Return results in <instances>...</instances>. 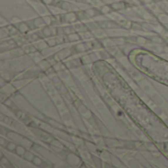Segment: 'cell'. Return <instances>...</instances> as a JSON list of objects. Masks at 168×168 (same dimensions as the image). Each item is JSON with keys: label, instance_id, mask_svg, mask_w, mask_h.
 Here are the masks:
<instances>
[{"label": "cell", "instance_id": "cell-1", "mask_svg": "<svg viewBox=\"0 0 168 168\" xmlns=\"http://www.w3.org/2000/svg\"><path fill=\"white\" fill-rule=\"evenodd\" d=\"M66 159L68 163L72 165V166H80V164H81V159L76 154H74V153H69V154L67 155Z\"/></svg>", "mask_w": 168, "mask_h": 168}, {"label": "cell", "instance_id": "cell-2", "mask_svg": "<svg viewBox=\"0 0 168 168\" xmlns=\"http://www.w3.org/2000/svg\"><path fill=\"white\" fill-rule=\"evenodd\" d=\"M98 23L101 29H116V28L119 27L117 23L113 21H103V22H98Z\"/></svg>", "mask_w": 168, "mask_h": 168}, {"label": "cell", "instance_id": "cell-3", "mask_svg": "<svg viewBox=\"0 0 168 168\" xmlns=\"http://www.w3.org/2000/svg\"><path fill=\"white\" fill-rule=\"evenodd\" d=\"M41 32L43 38H52V36H54L53 35V29H52V27H50V26H45L44 28H42Z\"/></svg>", "mask_w": 168, "mask_h": 168}, {"label": "cell", "instance_id": "cell-4", "mask_svg": "<svg viewBox=\"0 0 168 168\" xmlns=\"http://www.w3.org/2000/svg\"><path fill=\"white\" fill-rule=\"evenodd\" d=\"M150 98H152V101L154 102L155 104H157V105H161V104L164 103L163 98H162V96L159 95L157 92H154L153 93H152V95H150Z\"/></svg>", "mask_w": 168, "mask_h": 168}, {"label": "cell", "instance_id": "cell-5", "mask_svg": "<svg viewBox=\"0 0 168 168\" xmlns=\"http://www.w3.org/2000/svg\"><path fill=\"white\" fill-rule=\"evenodd\" d=\"M56 6H58L62 10L68 11V12H71V11L73 10V6L67 1H58L57 3H56Z\"/></svg>", "mask_w": 168, "mask_h": 168}, {"label": "cell", "instance_id": "cell-6", "mask_svg": "<svg viewBox=\"0 0 168 168\" xmlns=\"http://www.w3.org/2000/svg\"><path fill=\"white\" fill-rule=\"evenodd\" d=\"M16 27H17V29H18L19 33H27L28 32H30V31H31L30 27L27 24V22L19 23L18 25H16Z\"/></svg>", "mask_w": 168, "mask_h": 168}, {"label": "cell", "instance_id": "cell-7", "mask_svg": "<svg viewBox=\"0 0 168 168\" xmlns=\"http://www.w3.org/2000/svg\"><path fill=\"white\" fill-rule=\"evenodd\" d=\"M82 36L80 35V33H78L77 32L71 33V35L67 36V41H71V42H76V41H82Z\"/></svg>", "mask_w": 168, "mask_h": 168}, {"label": "cell", "instance_id": "cell-8", "mask_svg": "<svg viewBox=\"0 0 168 168\" xmlns=\"http://www.w3.org/2000/svg\"><path fill=\"white\" fill-rule=\"evenodd\" d=\"M110 7L114 11H120L126 8V4L124 2H113L112 4H110Z\"/></svg>", "mask_w": 168, "mask_h": 168}, {"label": "cell", "instance_id": "cell-9", "mask_svg": "<svg viewBox=\"0 0 168 168\" xmlns=\"http://www.w3.org/2000/svg\"><path fill=\"white\" fill-rule=\"evenodd\" d=\"M87 14L89 15L90 18H93V17H96L98 15H101V11L100 10H98L95 8H90V9H87L86 10Z\"/></svg>", "mask_w": 168, "mask_h": 168}, {"label": "cell", "instance_id": "cell-10", "mask_svg": "<svg viewBox=\"0 0 168 168\" xmlns=\"http://www.w3.org/2000/svg\"><path fill=\"white\" fill-rule=\"evenodd\" d=\"M88 46H89V43H84V42H81V43L75 45V49H76V52L79 53V52H85L87 49H88Z\"/></svg>", "mask_w": 168, "mask_h": 168}, {"label": "cell", "instance_id": "cell-11", "mask_svg": "<svg viewBox=\"0 0 168 168\" xmlns=\"http://www.w3.org/2000/svg\"><path fill=\"white\" fill-rule=\"evenodd\" d=\"M38 66L39 68H41L42 70H48L49 68L52 67V65H51V63L48 60H45V59H43V60H41L38 62Z\"/></svg>", "mask_w": 168, "mask_h": 168}, {"label": "cell", "instance_id": "cell-12", "mask_svg": "<svg viewBox=\"0 0 168 168\" xmlns=\"http://www.w3.org/2000/svg\"><path fill=\"white\" fill-rule=\"evenodd\" d=\"M33 23H35V26H36V29H38V28H41V29H42V28H44L45 26V22H44V20L43 18H36L35 20H33Z\"/></svg>", "mask_w": 168, "mask_h": 168}, {"label": "cell", "instance_id": "cell-13", "mask_svg": "<svg viewBox=\"0 0 168 168\" xmlns=\"http://www.w3.org/2000/svg\"><path fill=\"white\" fill-rule=\"evenodd\" d=\"M35 46L38 50H44L48 47V44L46 41H38L36 43H35Z\"/></svg>", "mask_w": 168, "mask_h": 168}, {"label": "cell", "instance_id": "cell-14", "mask_svg": "<svg viewBox=\"0 0 168 168\" xmlns=\"http://www.w3.org/2000/svg\"><path fill=\"white\" fill-rule=\"evenodd\" d=\"M129 74H130V76L132 77V78L134 80H136V81H140V80H142V75H141V73H139L138 71H136V70H133V69H131L129 71Z\"/></svg>", "mask_w": 168, "mask_h": 168}, {"label": "cell", "instance_id": "cell-15", "mask_svg": "<svg viewBox=\"0 0 168 168\" xmlns=\"http://www.w3.org/2000/svg\"><path fill=\"white\" fill-rule=\"evenodd\" d=\"M76 13H77V16H78L79 21H84V20L90 19V17L87 14L86 11H78V12H76Z\"/></svg>", "mask_w": 168, "mask_h": 168}, {"label": "cell", "instance_id": "cell-16", "mask_svg": "<svg viewBox=\"0 0 168 168\" xmlns=\"http://www.w3.org/2000/svg\"><path fill=\"white\" fill-rule=\"evenodd\" d=\"M143 90L147 93V95H152V93H153L155 92L154 89H153V87H152V86H150L149 84L144 85V86H143Z\"/></svg>", "mask_w": 168, "mask_h": 168}, {"label": "cell", "instance_id": "cell-17", "mask_svg": "<svg viewBox=\"0 0 168 168\" xmlns=\"http://www.w3.org/2000/svg\"><path fill=\"white\" fill-rule=\"evenodd\" d=\"M26 149L23 146H20V145H17V147H16V149H15V152L17 153L18 155L20 156H24V154L26 153Z\"/></svg>", "mask_w": 168, "mask_h": 168}, {"label": "cell", "instance_id": "cell-18", "mask_svg": "<svg viewBox=\"0 0 168 168\" xmlns=\"http://www.w3.org/2000/svg\"><path fill=\"white\" fill-rule=\"evenodd\" d=\"M112 42L116 45H124L126 43V38H112Z\"/></svg>", "mask_w": 168, "mask_h": 168}, {"label": "cell", "instance_id": "cell-19", "mask_svg": "<svg viewBox=\"0 0 168 168\" xmlns=\"http://www.w3.org/2000/svg\"><path fill=\"white\" fill-rule=\"evenodd\" d=\"M45 22V25L46 26H53V23H54V17L53 16H49V15H46L44 17H42Z\"/></svg>", "mask_w": 168, "mask_h": 168}, {"label": "cell", "instance_id": "cell-20", "mask_svg": "<svg viewBox=\"0 0 168 168\" xmlns=\"http://www.w3.org/2000/svg\"><path fill=\"white\" fill-rule=\"evenodd\" d=\"M38 50L35 46V44L32 45V44H29V45H26V46L24 47V51H26V52L28 53H33L36 52V51Z\"/></svg>", "mask_w": 168, "mask_h": 168}, {"label": "cell", "instance_id": "cell-21", "mask_svg": "<svg viewBox=\"0 0 168 168\" xmlns=\"http://www.w3.org/2000/svg\"><path fill=\"white\" fill-rule=\"evenodd\" d=\"M104 141H105V144H106L108 147H115V146H117V145H118V142L116 141V140H114V139L106 138Z\"/></svg>", "mask_w": 168, "mask_h": 168}, {"label": "cell", "instance_id": "cell-22", "mask_svg": "<svg viewBox=\"0 0 168 168\" xmlns=\"http://www.w3.org/2000/svg\"><path fill=\"white\" fill-rule=\"evenodd\" d=\"M100 11L102 14H110L111 11H112V8L110 7V5H102Z\"/></svg>", "mask_w": 168, "mask_h": 168}, {"label": "cell", "instance_id": "cell-23", "mask_svg": "<svg viewBox=\"0 0 168 168\" xmlns=\"http://www.w3.org/2000/svg\"><path fill=\"white\" fill-rule=\"evenodd\" d=\"M158 20L162 24H168V15L167 14H159L158 15Z\"/></svg>", "mask_w": 168, "mask_h": 168}, {"label": "cell", "instance_id": "cell-24", "mask_svg": "<svg viewBox=\"0 0 168 168\" xmlns=\"http://www.w3.org/2000/svg\"><path fill=\"white\" fill-rule=\"evenodd\" d=\"M47 42V44H48V47H54V46H56L58 43H57V41H56V38H49L46 41Z\"/></svg>", "mask_w": 168, "mask_h": 168}, {"label": "cell", "instance_id": "cell-25", "mask_svg": "<svg viewBox=\"0 0 168 168\" xmlns=\"http://www.w3.org/2000/svg\"><path fill=\"white\" fill-rule=\"evenodd\" d=\"M24 158H25L27 161H33V158H35V155H33V152H28V150H27V152H26V153L24 154Z\"/></svg>", "mask_w": 168, "mask_h": 168}, {"label": "cell", "instance_id": "cell-26", "mask_svg": "<svg viewBox=\"0 0 168 168\" xmlns=\"http://www.w3.org/2000/svg\"><path fill=\"white\" fill-rule=\"evenodd\" d=\"M5 147H6L9 152H15V149L17 147V145L15 143H13V142H10V143H7V146Z\"/></svg>", "mask_w": 168, "mask_h": 168}, {"label": "cell", "instance_id": "cell-27", "mask_svg": "<svg viewBox=\"0 0 168 168\" xmlns=\"http://www.w3.org/2000/svg\"><path fill=\"white\" fill-rule=\"evenodd\" d=\"M147 39L144 36H137V43L140 44V45H145L147 44Z\"/></svg>", "mask_w": 168, "mask_h": 168}, {"label": "cell", "instance_id": "cell-28", "mask_svg": "<svg viewBox=\"0 0 168 168\" xmlns=\"http://www.w3.org/2000/svg\"><path fill=\"white\" fill-rule=\"evenodd\" d=\"M82 35V38L83 39H92L93 38V33H90V32H84V33H81Z\"/></svg>", "mask_w": 168, "mask_h": 168}, {"label": "cell", "instance_id": "cell-29", "mask_svg": "<svg viewBox=\"0 0 168 168\" xmlns=\"http://www.w3.org/2000/svg\"><path fill=\"white\" fill-rule=\"evenodd\" d=\"M128 164H129V166L131 168H141L140 164L136 160H134V159H130V160L128 161Z\"/></svg>", "mask_w": 168, "mask_h": 168}, {"label": "cell", "instance_id": "cell-30", "mask_svg": "<svg viewBox=\"0 0 168 168\" xmlns=\"http://www.w3.org/2000/svg\"><path fill=\"white\" fill-rule=\"evenodd\" d=\"M32 162L35 165H36V166H41V165H42V163H43L42 159L41 157H38V156H35V158H33V160Z\"/></svg>", "mask_w": 168, "mask_h": 168}, {"label": "cell", "instance_id": "cell-31", "mask_svg": "<svg viewBox=\"0 0 168 168\" xmlns=\"http://www.w3.org/2000/svg\"><path fill=\"white\" fill-rule=\"evenodd\" d=\"M132 30L142 31V30H144V27L141 24H139V23H133V24H132Z\"/></svg>", "mask_w": 168, "mask_h": 168}, {"label": "cell", "instance_id": "cell-32", "mask_svg": "<svg viewBox=\"0 0 168 168\" xmlns=\"http://www.w3.org/2000/svg\"><path fill=\"white\" fill-rule=\"evenodd\" d=\"M150 41H153V42H157V43H161L162 41H163V39H162L160 36H153L150 38Z\"/></svg>", "mask_w": 168, "mask_h": 168}, {"label": "cell", "instance_id": "cell-33", "mask_svg": "<svg viewBox=\"0 0 168 168\" xmlns=\"http://www.w3.org/2000/svg\"><path fill=\"white\" fill-rule=\"evenodd\" d=\"M56 41H57V43L58 44H61V43H64L65 42V38L63 36H56Z\"/></svg>", "mask_w": 168, "mask_h": 168}, {"label": "cell", "instance_id": "cell-34", "mask_svg": "<svg viewBox=\"0 0 168 168\" xmlns=\"http://www.w3.org/2000/svg\"><path fill=\"white\" fill-rule=\"evenodd\" d=\"M99 55L101 56V58H104V59H107L108 57H109V54L106 53L105 51H99Z\"/></svg>", "mask_w": 168, "mask_h": 168}, {"label": "cell", "instance_id": "cell-35", "mask_svg": "<svg viewBox=\"0 0 168 168\" xmlns=\"http://www.w3.org/2000/svg\"><path fill=\"white\" fill-rule=\"evenodd\" d=\"M42 2H43L44 4H47V5H53V4H56L54 3L55 2V0H41Z\"/></svg>", "mask_w": 168, "mask_h": 168}, {"label": "cell", "instance_id": "cell-36", "mask_svg": "<svg viewBox=\"0 0 168 168\" xmlns=\"http://www.w3.org/2000/svg\"><path fill=\"white\" fill-rule=\"evenodd\" d=\"M153 2H157V1H160V0H152Z\"/></svg>", "mask_w": 168, "mask_h": 168}, {"label": "cell", "instance_id": "cell-37", "mask_svg": "<svg viewBox=\"0 0 168 168\" xmlns=\"http://www.w3.org/2000/svg\"><path fill=\"white\" fill-rule=\"evenodd\" d=\"M111 168H116V167H111Z\"/></svg>", "mask_w": 168, "mask_h": 168}]
</instances>
